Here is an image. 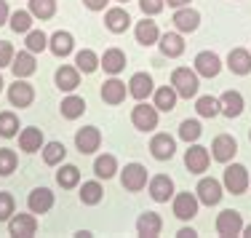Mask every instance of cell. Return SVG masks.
Segmentation results:
<instances>
[{"instance_id": "6da1fadb", "label": "cell", "mask_w": 251, "mask_h": 238, "mask_svg": "<svg viewBox=\"0 0 251 238\" xmlns=\"http://www.w3.org/2000/svg\"><path fill=\"white\" fill-rule=\"evenodd\" d=\"M171 86H174V91L179 97L184 99H193L195 94H198L201 83H198V73L190 67H176L174 73H171Z\"/></svg>"}, {"instance_id": "7a4b0ae2", "label": "cell", "mask_w": 251, "mask_h": 238, "mask_svg": "<svg viewBox=\"0 0 251 238\" xmlns=\"http://www.w3.org/2000/svg\"><path fill=\"white\" fill-rule=\"evenodd\" d=\"M225 187H227V193H232V195H243L249 190V182H251V177H249V169L246 166H241V163H230L225 169Z\"/></svg>"}, {"instance_id": "3957f363", "label": "cell", "mask_w": 251, "mask_h": 238, "mask_svg": "<svg viewBox=\"0 0 251 238\" xmlns=\"http://www.w3.org/2000/svg\"><path fill=\"white\" fill-rule=\"evenodd\" d=\"M121 182L128 193H139L142 187H147V169L142 163H128L121 171Z\"/></svg>"}, {"instance_id": "277c9868", "label": "cell", "mask_w": 251, "mask_h": 238, "mask_svg": "<svg viewBox=\"0 0 251 238\" xmlns=\"http://www.w3.org/2000/svg\"><path fill=\"white\" fill-rule=\"evenodd\" d=\"M131 123H134L139 132H152V129L158 126V107L139 102L134 107V112H131Z\"/></svg>"}, {"instance_id": "5b68a950", "label": "cell", "mask_w": 251, "mask_h": 238, "mask_svg": "<svg viewBox=\"0 0 251 238\" xmlns=\"http://www.w3.org/2000/svg\"><path fill=\"white\" fill-rule=\"evenodd\" d=\"M195 193H198V201L206 206H217L219 201H222V182L214 180V177H203L198 182V187H195Z\"/></svg>"}, {"instance_id": "8992f818", "label": "cell", "mask_w": 251, "mask_h": 238, "mask_svg": "<svg viewBox=\"0 0 251 238\" xmlns=\"http://www.w3.org/2000/svg\"><path fill=\"white\" fill-rule=\"evenodd\" d=\"M235 153H238V142H235V136H230V134H219L217 139L211 142V156H214V160H219V163H230V160L235 158Z\"/></svg>"}, {"instance_id": "52a82bcc", "label": "cell", "mask_w": 251, "mask_h": 238, "mask_svg": "<svg viewBox=\"0 0 251 238\" xmlns=\"http://www.w3.org/2000/svg\"><path fill=\"white\" fill-rule=\"evenodd\" d=\"M75 145H77V150H80L83 156H91V153H97V150H99V145H101V134H99V129H97V126H86V129H80V132L75 134Z\"/></svg>"}, {"instance_id": "ba28073f", "label": "cell", "mask_w": 251, "mask_h": 238, "mask_svg": "<svg viewBox=\"0 0 251 238\" xmlns=\"http://www.w3.org/2000/svg\"><path fill=\"white\" fill-rule=\"evenodd\" d=\"M35 230H38V219L32 214H14L8 219V233L16 238H29L35 236Z\"/></svg>"}, {"instance_id": "9c48e42d", "label": "cell", "mask_w": 251, "mask_h": 238, "mask_svg": "<svg viewBox=\"0 0 251 238\" xmlns=\"http://www.w3.org/2000/svg\"><path fill=\"white\" fill-rule=\"evenodd\" d=\"M243 230V219L235 209H225L217 217V233L219 236H241Z\"/></svg>"}, {"instance_id": "30bf717a", "label": "cell", "mask_w": 251, "mask_h": 238, "mask_svg": "<svg viewBox=\"0 0 251 238\" xmlns=\"http://www.w3.org/2000/svg\"><path fill=\"white\" fill-rule=\"evenodd\" d=\"M219 70H222V62L214 51H201L195 56V73L203 75V78H217Z\"/></svg>"}, {"instance_id": "8fae6325", "label": "cell", "mask_w": 251, "mask_h": 238, "mask_svg": "<svg viewBox=\"0 0 251 238\" xmlns=\"http://www.w3.org/2000/svg\"><path fill=\"white\" fill-rule=\"evenodd\" d=\"M32 99H35L32 86H29L25 78H16V83L8 88V102L14 107H29V105H32Z\"/></svg>"}, {"instance_id": "7c38bea8", "label": "cell", "mask_w": 251, "mask_h": 238, "mask_svg": "<svg viewBox=\"0 0 251 238\" xmlns=\"http://www.w3.org/2000/svg\"><path fill=\"white\" fill-rule=\"evenodd\" d=\"M208 160H211V156H208V150L201 145H193L184 153V166H187L193 174H203V171L208 169Z\"/></svg>"}, {"instance_id": "4fadbf2b", "label": "cell", "mask_w": 251, "mask_h": 238, "mask_svg": "<svg viewBox=\"0 0 251 238\" xmlns=\"http://www.w3.org/2000/svg\"><path fill=\"white\" fill-rule=\"evenodd\" d=\"M150 195L158 204H166V201L174 195V180H171L169 174H155L150 180Z\"/></svg>"}, {"instance_id": "5bb4252c", "label": "cell", "mask_w": 251, "mask_h": 238, "mask_svg": "<svg viewBox=\"0 0 251 238\" xmlns=\"http://www.w3.org/2000/svg\"><path fill=\"white\" fill-rule=\"evenodd\" d=\"M198 195L193 193H176L174 195V214L179 219H193L198 214Z\"/></svg>"}, {"instance_id": "9a60e30c", "label": "cell", "mask_w": 251, "mask_h": 238, "mask_svg": "<svg viewBox=\"0 0 251 238\" xmlns=\"http://www.w3.org/2000/svg\"><path fill=\"white\" fill-rule=\"evenodd\" d=\"M27 206H29V212H32V214L51 212L53 209V193L49 187H35L32 193H29V198H27Z\"/></svg>"}, {"instance_id": "2e32d148", "label": "cell", "mask_w": 251, "mask_h": 238, "mask_svg": "<svg viewBox=\"0 0 251 238\" xmlns=\"http://www.w3.org/2000/svg\"><path fill=\"white\" fill-rule=\"evenodd\" d=\"M174 25H176L179 32H195L201 25V14L195 8H190V5H182L174 14Z\"/></svg>"}, {"instance_id": "e0dca14e", "label": "cell", "mask_w": 251, "mask_h": 238, "mask_svg": "<svg viewBox=\"0 0 251 238\" xmlns=\"http://www.w3.org/2000/svg\"><path fill=\"white\" fill-rule=\"evenodd\" d=\"M152 86H155V83H152V78H150L147 73H136L134 78L128 80V94H131L134 99H139V102H145V99L155 91Z\"/></svg>"}, {"instance_id": "ac0fdd59", "label": "cell", "mask_w": 251, "mask_h": 238, "mask_svg": "<svg viewBox=\"0 0 251 238\" xmlns=\"http://www.w3.org/2000/svg\"><path fill=\"white\" fill-rule=\"evenodd\" d=\"M174 150H176V142L171 139L169 134H155V136H152V142H150V153H152V158H158V160H169V158H174Z\"/></svg>"}, {"instance_id": "d6986e66", "label": "cell", "mask_w": 251, "mask_h": 238, "mask_svg": "<svg viewBox=\"0 0 251 238\" xmlns=\"http://www.w3.org/2000/svg\"><path fill=\"white\" fill-rule=\"evenodd\" d=\"M160 230H163V219H160L155 212H145L139 219H136V233L145 236V238L160 236Z\"/></svg>"}, {"instance_id": "ffe728a7", "label": "cell", "mask_w": 251, "mask_h": 238, "mask_svg": "<svg viewBox=\"0 0 251 238\" xmlns=\"http://www.w3.org/2000/svg\"><path fill=\"white\" fill-rule=\"evenodd\" d=\"M227 67L235 75H249L251 73V53L246 49H232L227 53Z\"/></svg>"}, {"instance_id": "44dd1931", "label": "cell", "mask_w": 251, "mask_h": 238, "mask_svg": "<svg viewBox=\"0 0 251 238\" xmlns=\"http://www.w3.org/2000/svg\"><path fill=\"white\" fill-rule=\"evenodd\" d=\"M104 25H107V29H110V32L121 35V32H126V29H128L131 16H128V11H126V8H110V11L104 14Z\"/></svg>"}, {"instance_id": "7402d4cb", "label": "cell", "mask_w": 251, "mask_h": 238, "mask_svg": "<svg viewBox=\"0 0 251 238\" xmlns=\"http://www.w3.org/2000/svg\"><path fill=\"white\" fill-rule=\"evenodd\" d=\"M126 94H128V88H126V83L118 80V78H110L101 86V99H104L107 105H121L126 99Z\"/></svg>"}, {"instance_id": "603a6c76", "label": "cell", "mask_w": 251, "mask_h": 238, "mask_svg": "<svg viewBox=\"0 0 251 238\" xmlns=\"http://www.w3.org/2000/svg\"><path fill=\"white\" fill-rule=\"evenodd\" d=\"M11 70H14L16 78H29V75L35 73V56H32V51H19V53H14Z\"/></svg>"}, {"instance_id": "cb8c5ba5", "label": "cell", "mask_w": 251, "mask_h": 238, "mask_svg": "<svg viewBox=\"0 0 251 238\" xmlns=\"http://www.w3.org/2000/svg\"><path fill=\"white\" fill-rule=\"evenodd\" d=\"M99 64L104 67V73L118 75V73H121V70L126 67V53H123L121 49H107L104 56L99 59Z\"/></svg>"}, {"instance_id": "d4e9b609", "label": "cell", "mask_w": 251, "mask_h": 238, "mask_svg": "<svg viewBox=\"0 0 251 238\" xmlns=\"http://www.w3.org/2000/svg\"><path fill=\"white\" fill-rule=\"evenodd\" d=\"M19 147H22L25 153H38L40 147H43V132H40V129H35V126L22 129V134H19Z\"/></svg>"}, {"instance_id": "484cf974", "label": "cell", "mask_w": 251, "mask_h": 238, "mask_svg": "<svg viewBox=\"0 0 251 238\" xmlns=\"http://www.w3.org/2000/svg\"><path fill=\"white\" fill-rule=\"evenodd\" d=\"M73 46H75L73 35L64 32V29H59V32H53L49 38V49L56 53V56H67V53H73Z\"/></svg>"}, {"instance_id": "4316f807", "label": "cell", "mask_w": 251, "mask_h": 238, "mask_svg": "<svg viewBox=\"0 0 251 238\" xmlns=\"http://www.w3.org/2000/svg\"><path fill=\"white\" fill-rule=\"evenodd\" d=\"M219 107L227 118H238L243 112V97L238 91H225L222 99H219Z\"/></svg>"}, {"instance_id": "83f0119b", "label": "cell", "mask_w": 251, "mask_h": 238, "mask_svg": "<svg viewBox=\"0 0 251 238\" xmlns=\"http://www.w3.org/2000/svg\"><path fill=\"white\" fill-rule=\"evenodd\" d=\"M80 83V70L77 67H59L56 70V86L62 91H75Z\"/></svg>"}, {"instance_id": "f1b7e54d", "label": "cell", "mask_w": 251, "mask_h": 238, "mask_svg": "<svg viewBox=\"0 0 251 238\" xmlns=\"http://www.w3.org/2000/svg\"><path fill=\"white\" fill-rule=\"evenodd\" d=\"M160 51L166 53V56H182V51H184V40H182V35L179 32H166V35H160Z\"/></svg>"}, {"instance_id": "f546056e", "label": "cell", "mask_w": 251, "mask_h": 238, "mask_svg": "<svg viewBox=\"0 0 251 238\" xmlns=\"http://www.w3.org/2000/svg\"><path fill=\"white\" fill-rule=\"evenodd\" d=\"M136 40H139L142 46H152V43H158V40H160L158 25H155V22H150V19L145 16V22H139V25H136Z\"/></svg>"}, {"instance_id": "4dcf8cb0", "label": "cell", "mask_w": 251, "mask_h": 238, "mask_svg": "<svg viewBox=\"0 0 251 238\" xmlns=\"http://www.w3.org/2000/svg\"><path fill=\"white\" fill-rule=\"evenodd\" d=\"M176 97H179V94L174 91V86L155 88V107L163 110V112H171V110H174V105H176Z\"/></svg>"}, {"instance_id": "1f68e13d", "label": "cell", "mask_w": 251, "mask_h": 238, "mask_svg": "<svg viewBox=\"0 0 251 238\" xmlns=\"http://www.w3.org/2000/svg\"><path fill=\"white\" fill-rule=\"evenodd\" d=\"M115 171H118L115 156H99L94 160V174H97L99 180H110V177H115Z\"/></svg>"}, {"instance_id": "d6a6232c", "label": "cell", "mask_w": 251, "mask_h": 238, "mask_svg": "<svg viewBox=\"0 0 251 238\" xmlns=\"http://www.w3.org/2000/svg\"><path fill=\"white\" fill-rule=\"evenodd\" d=\"M59 110H62V115L67 121H75V118H80L86 112V102H83V97H67V99H62Z\"/></svg>"}, {"instance_id": "836d02e7", "label": "cell", "mask_w": 251, "mask_h": 238, "mask_svg": "<svg viewBox=\"0 0 251 238\" xmlns=\"http://www.w3.org/2000/svg\"><path fill=\"white\" fill-rule=\"evenodd\" d=\"M29 14L35 19H51L56 14V0H29Z\"/></svg>"}, {"instance_id": "e575fe53", "label": "cell", "mask_w": 251, "mask_h": 238, "mask_svg": "<svg viewBox=\"0 0 251 238\" xmlns=\"http://www.w3.org/2000/svg\"><path fill=\"white\" fill-rule=\"evenodd\" d=\"M101 195H104V190H101L99 182H83V187H80V201L86 206H97L99 201H101Z\"/></svg>"}, {"instance_id": "d590c367", "label": "cell", "mask_w": 251, "mask_h": 238, "mask_svg": "<svg viewBox=\"0 0 251 238\" xmlns=\"http://www.w3.org/2000/svg\"><path fill=\"white\" fill-rule=\"evenodd\" d=\"M75 67L80 70V73H94V70L99 67V56L91 49H83V51H77V56H75Z\"/></svg>"}, {"instance_id": "8d00e7d4", "label": "cell", "mask_w": 251, "mask_h": 238, "mask_svg": "<svg viewBox=\"0 0 251 238\" xmlns=\"http://www.w3.org/2000/svg\"><path fill=\"white\" fill-rule=\"evenodd\" d=\"M64 156H67V150H64V145H62V142H49V145L43 147V160H46L49 166L62 163Z\"/></svg>"}, {"instance_id": "74e56055", "label": "cell", "mask_w": 251, "mask_h": 238, "mask_svg": "<svg viewBox=\"0 0 251 238\" xmlns=\"http://www.w3.org/2000/svg\"><path fill=\"white\" fill-rule=\"evenodd\" d=\"M56 182L62 187H75L77 182H80V169H77V166H62V169L56 171Z\"/></svg>"}, {"instance_id": "f35d334b", "label": "cell", "mask_w": 251, "mask_h": 238, "mask_svg": "<svg viewBox=\"0 0 251 238\" xmlns=\"http://www.w3.org/2000/svg\"><path fill=\"white\" fill-rule=\"evenodd\" d=\"M11 22V29L14 32H29L32 29V14L29 11H14V14L8 16Z\"/></svg>"}, {"instance_id": "ab89813d", "label": "cell", "mask_w": 251, "mask_h": 238, "mask_svg": "<svg viewBox=\"0 0 251 238\" xmlns=\"http://www.w3.org/2000/svg\"><path fill=\"white\" fill-rule=\"evenodd\" d=\"M195 110H198L201 118H214L222 107H219V99L217 97H201L198 102H195Z\"/></svg>"}, {"instance_id": "60d3db41", "label": "cell", "mask_w": 251, "mask_h": 238, "mask_svg": "<svg viewBox=\"0 0 251 238\" xmlns=\"http://www.w3.org/2000/svg\"><path fill=\"white\" fill-rule=\"evenodd\" d=\"M16 132H19V118L14 112H0V136L11 139V136H16Z\"/></svg>"}, {"instance_id": "b9f144b4", "label": "cell", "mask_w": 251, "mask_h": 238, "mask_svg": "<svg viewBox=\"0 0 251 238\" xmlns=\"http://www.w3.org/2000/svg\"><path fill=\"white\" fill-rule=\"evenodd\" d=\"M46 49H49V38H46V32H40V29H29L27 32V51L40 53Z\"/></svg>"}, {"instance_id": "7bdbcfd3", "label": "cell", "mask_w": 251, "mask_h": 238, "mask_svg": "<svg viewBox=\"0 0 251 238\" xmlns=\"http://www.w3.org/2000/svg\"><path fill=\"white\" fill-rule=\"evenodd\" d=\"M16 169V153L8 150V147H0V177L14 174Z\"/></svg>"}, {"instance_id": "ee69618b", "label": "cell", "mask_w": 251, "mask_h": 238, "mask_svg": "<svg viewBox=\"0 0 251 238\" xmlns=\"http://www.w3.org/2000/svg\"><path fill=\"white\" fill-rule=\"evenodd\" d=\"M201 134H203V129H201L198 121H182V126H179V136H182L184 142H195Z\"/></svg>"}, {"instance_id": "f6af8a7d", "label": "cell", "mask_w": 251, "mask_h": 238, "mask_svg": "<svg viewBox=\"0 0 251 238\" xmlns=\"http://www.w3.org/2000/svg\"><path fill=\"white\" fill-rule=\"evenodd\" d=\"M14 217V195L11 193H0V222Z\"/></svg>"}, {"instance_id": "bcb514c9", "label": "cell", "mask_w": 251, "mask_h": 238, "mask_svg": "<svg viewBox=\"0 0 251 238\" xmlns=\"http://www.w3.org/2000/svg\"><path fill=\"white\" fill-rule=\"evenodd\" d=\"M163 5H166V0H139V8H142V14H145V16L160 14Z\"/></svg>"}, {"instance_id": "7dc6e473", "label": "cell", "mask_w": 251, "mask_h": 238, "mask_svg": "<svg viewBox=\"0 0 251 238\" xmlns=\"http://www.w3.org/2000/svg\"><path fill=\"white\" fill-rule=\"evenodd\" d=\"M11 62H14V49L11 43L0 40V67H11Z\"/></svg>"}, {"instance_id": "c3c4849f", "label": "cell", "mask_w": 251, "mask_h": 238, "mask_svg": "<svg viewBox=\"0 0 251 238\" xmlns=\"http://www.w3.org/2000/svg\"><path fill=\"white\" fill-rule=\"evenodd\" d=\"M83 3H86V8H91V11H101L110 0H83Z\"/></svg>"}, {"instance_id": "681fc988", "label": "cell", "mask_w": 251, "mask_h": 238, "mask_svg": "<svg viewBox=\"0 0 251 238\" xmlns=\"http://www.w3.org/2000/svg\"><path fill=\"white\" fill-rule=\"evenodd\" d=\"M8 3H5V0H0V27L5 25V22H8Z\"/></svg>"}, {"instance_id": "f907efd6", "label": "cell", "mask_w": 251, "mask_h": 238, "mask_svg": "<svg viewBox=\"0 0 251 238\" xmlns=\"http://www.w3.org/2000/svg\"><path fill=\"white\" fill-rule=\"evenodd\" d=\"M176 236H179V238H195V236H198V233H195L193 228H182V230H179Z\"/></svg>"}, {"instance_id": "816d5d0a", "label": "cell", "mask_w": 251, "mask_h": 238, "mask_svg": "<svg viewBox=\"0 0 251 238\" xmlns=\"http://www.w3.org/2000/svg\"><path fill=\"white\" fill-rule=\"evenodd\" d=\"M169 5H174V8H182V5H190V0H166Z\"/></svg>"}, {"instance_id": "f5cc1de1", "label": "cell", "mask_w": 251, "mask_h": 238, "mask_svg": "<svg viewBox=\"0 0 251 238\" xmlns=\"http://www.w3.org/2000/svg\"><path fill=\"white\" fill-rule=\"evenodd\" d=\"M241 233H243V236H249V238H251V225H246V228H243V230H241Z\"/></svg>"}, {"instance_id": "db71d44e", "label": "cell", "mask_w": 251, "mask_h": 238, "mask_svg": "<svg viewBox=\"0 0 251 238\" xmlns=\"http://www.w3.org/2000/svg\"><path fill=\"white\" fill-rule=\"evenodd\" d=\"M118 3H128V0H118Z\"/></svg>"}, {"instance_id": "11a10c76", "label": "cell", "mask_w": 251, "mask_h": 238, "mask_svg": "<svg viewBox=\"0 0 251 238\" xmlns=\"http://www.w3.org/2000/svg\"><path fill=\"white\" fill-rule=\"evenodd\" d=\"M0 88H3V78H0Z\"/></svg>"}, {"instance_id": "9f6ffc18", "label": "cell", "mask_w": 251, "mask_h": 238, "mask_svg": "<svg viewBox=\"0 0 251 238\" xmlns=\"http://www.w3.org/2000/svg\"><path fill=\"white\" fill-rule=\"evenodd\" d=\"M249 185H251V182H249Z\"/></svg>"}, {"instance_id": "6f0895ef", "label": "cell", "mask_w": 251, "mask_h": 238, "mask_svg": "<svg viewBox=\"0 0 251 238\" xmlns=\"http://www.w3.org/2000/svg\"><path fill=\"white\" fill-rule=\"evenodd\" d=\"M249 136H251V134H249Z\"/></svg>"}]
</instances>
